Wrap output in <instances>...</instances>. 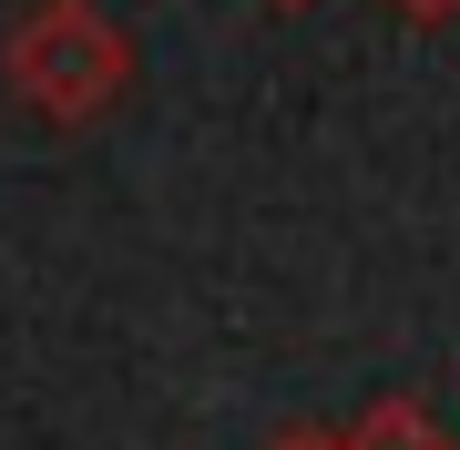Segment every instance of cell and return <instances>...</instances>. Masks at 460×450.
<instances>
[{"mask_svg":"<svg viewBox=\"0 0 460 450\" xmlns=\"http://www.w3.org/2000/svg\"><path fill=\"white\" fill-rule=\"evenodd\" d=\"M328 440H338V450H460V440H450L420 400H368L358 419H338Z\"/></svg>","mask_w":460,"mask_h":450,"instance_id":"cell-2","label":"cell"},{"mask_svg":"<svg viewBox=\"0 0 460 450\" xmlns=\"http://www.w3.org/2000/svg\"><path fill=\"white\" fill-rule=\"evenodd\" d=\"M399 11H410V21H450L460 0H399Z\"/></svg>","mask_w":460,"mask_h":450,"instance_id":"cell-3","label":"cell"},{"mask_svg":"<svg viewBox=\"0 0 460 450\" xmlns=\"http://www.w3.org/2000/svg\"><path fill=\"white\" fill-rule=\"evenodd\" d=\"M277 11H307V0H277Z\"/></svg>","mask_w":460,"mask_h":450,"instance_id":"cell-5","label":"cell"},{"mask_svg":"<svg viewBox=\"0 0 460 450\" xmlns=\"http://www.w3.org/2000/svg\"><path fill=\"white\" fill-rule=\"evenodd\" d=\"M0 72H11L21 113L83 134V123H102V113L133 93V41L102 21V0H31V11L11 21Z\"/></svg>","mask_w":460,"mask_h":450,"instance_id":"cell-1","label":"cell"},{"mask_svg":"<svg viewBox=\"0 0 460 450\" xmlns=\"http://www.w3.org/2000/svg\"><path fill=\"white\" fill-rule=\"evenodd\" d=\"M277 450H338V440H328V430H287Z\"/></svg>","mask_w":460,"mask_h":450,"instance_id":"cell-4","label":"cell"}]
</instances>
